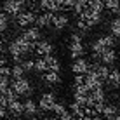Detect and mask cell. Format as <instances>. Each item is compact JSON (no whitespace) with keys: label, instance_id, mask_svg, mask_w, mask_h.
Masks as SVG:
<instances>
[{"label":"cell","instance_id":"obj_1","mask_svg":"<svg viewBox=\"0 0 120 120\" xmlns=\"http://www.w3.org/2000/svg\"><path fill=\"white\" fill-rule=\"evenodd\" d=\"M7 51H9L11 57L16 61V63H21V61L30 54V52L35 51V44L24 40L23 37H16V38H12L11 42H9Z\"/></svg>","mask_w":120,"mask_h":120},{"label":"cell","instance_id":"obj_2","mask_svg":"<svg viewBox=\"0 0 120 120\" xmlns=\"http://www.w3.org/2000/svg\"><path fill=\"white\" fill-rule=\"evenodd\" d=\"M115 44H117V38L113 35H101L98 37L96 40L90 42V52H92V59H99L101 52H105L106 49H115Z\"/></svg>","mask_w":120,"mask_h":120},{"label":"cell","instance_id":"obj_3","mask_svg":"<svg viewBox=\"0 0 120 120\" xmlns=\"http://www.w3.org/2000/svg\"><path fill=\"white\" fill-rule=\"evenodd\" d=\"M11 89L16 92V96H23V98H30L33 94V90H35V87H33L31 80H28L26 77L23 78H12L11 82Z\"/></svg>","mask_w":120,"mask_h":120},{"label":"cell","instance_id":"obj_4","mask_svg":"<svg viewBox=\"0 0 120 120\" xmlns=\"http://www.w3.org/2000/svg\"><path fill=\"white\" fill-rule=\"evenodd\" d=\"M70 57L71 59H78V57H84L85 54V45H84V38H82V33H71L70 37Z\"/></svg>","mask_w":120,"mask_h":120},{"label":"cell","instance_id":"obj_5","mask_svg":"<svg viewBox=\"0 0 120 120\" xmlns=\"http://www.w3.org/2000/svg\"><path fill=\"white\" fill-rule=\"evenodd\" d=\"M28 4V0H4L2 9L7 16H18L19 12L24 11V5Z\"/></svg>","mask_w":120,"mask_h":120},{"label":"cell","instance_id":"obj_6","mask_svg":"<svg viewBox=\"0 0 120 120\" xmlns=\"http://www.w3.org/2000/svg\"><path fill=\"white\" fill-rule=\"evenodd\" d=\"M77 18H78V19H82V21L87 24L89 28H94V26H98V24L103 21V12H96V11L85 9L80 16H77Z\"/></svg>","mask_w":120,"mask_h":120},{"label":"cell","instance_id":"obj_7","mask_svg":"<svg viewBox=\"0 0 120 120\" xmlns=\"http://www.w3.org/2000/svg\"><path fill=\"white\" fill-rule=\"evenodd\" d=\"M56 103H57V98H56L54 92H44L42 96H40V99H38V108H40V111L47 113V111L54 110Z\"/></svg>","mask_w":120,"mask_h":120},{"label":"cell","instance_id":"obj_8","mask_svg":"<svg viewBox=\"0 0 120 120\" xmlns=\"http://www.w3.org/2000/svg\"><path fill=\"white\" fill-rule=\"evenodd\" d=\"M35 21H37V14H35V11H31V9L23 11V12H19V14L16 16V24H18L19 28H28Z\"/></svg>","mask_w":120,"mask_h":120},{"label":"cell","instance_id":"obj_9","mask_svg":"<svg viewBox=\"0 0 120 120\" xmlns=\"http://www.w3.org/2000/svg\"><path fill=\"white\" fill-rule=\"evenodd\" d=\"M38 7L44 9L45 12H54V14L66 9L63 0H38Z\"/></svg>","mask_w":120,"mask_h":120},{"label":"cell","instance_id":"obj_10","mask_svg":"<svg viewBox=\"0 0 120 120\" xmlns=\"http://www.w3.org/2000/svg\"><path fill=\"white\" fill-rule=\"evenodd\" d=\"M23 108H24L23 115H24V117H28V118H37L40 113H42L40 108H38V103L33 101L31 98H26V101L23 103Z\"/></svg>","mask_w":120,"mask_h":120},{"label":"cell","instance_id":"obj_11","mask_svg":"<svg viewBox=\"0 0 120 120\" xmlns=\"http://www.w3.org/2000/svg\"><path fill=\"white\" fill-rule=\"evenodd\" d=\"M90 70V63L85 57H78V59H73L71 63V71L75 75H87V71Z\"/></svg>","mask_w":120,"mask_h":120},{"label":"cell","instance_id":"obj_12","mask_svg":"<svg viewBox=\"0 0 120 120\" xmlns=\"http://www.w3.org/2000/svg\"><path fill=\"white\" fill-rule=\"evenodd\" d=\"M105 85L111 90L120 89V70L118 68H110V73L105 80Z\"/></svg>","mask_w":120,"mask_h":120},{"label":"cell","instance_id":"obj_13","mask_svg":"<svg viewBox=\"0 0 120 120\" xmlns=\"http://www.w3.org/2000/svg\"><path fill=\"white\" fill-rule=\"evenodd\" d=\"M118 59V54L115 49H106L105 52H101V56H99V59L96 61V63H101L105 66H113L115 63H117Z\"/></svg>","mask_w":120,"mask_h":120},{"label":"cell","instance_id":"obj_14","mask_svg":"<svg viewBox=\"0 0 120 120\" xmlns=\"http://www.w3.org/2000/svg\"><path fill=\"white\" fill-rule=\"evenodd\" d=\"M35 52L40 57L51 56L52 52H54V45H52V42H49V40H38V42L35 44Z\"/></svg>","mask_w":120,"mask_h":120},{"label":"cell","instance_id":"obj_15","mask_svg":"<svg viewBox=\"0 0 120 120\" xmlns=\"http://www.w3.org/2000/svg\"><path fill=\"white\" fill-rule=\"evenodd\" d=\"M21 37L24 40H28V42H31V44H37L38 40H42V31L37 26H28V28H24Z\"/></svg>","mask_w":120,"mask_h":120},{"label":"cell","instance_id":"obj_16","mask_svg":"<svg viewBox=\"0 0 120 120\" xmlns=\"http://www.w3.org/2000/svg\"><path fill=\"white\" fill-rule=\"evenodd\" d=\"M23 111H24V108H23V101H19L18 98L7 103V113H9L11 117L18 118V117H21V115H23Z\"/></svg>","mask_w":120,"mask_h":120},{"label":"cell","instance_id":"obj_17","mask_svg":"<svg viewBox=\"0 0 120 120\" xmlns=\"http://www.w3.org/2000/svg\"><path fill=\"white\" fill-rule=\"evenodd\" d=\"M85 85H87V89L89 90H92V89H99V87H105V82L99 78L94 71H87V75H85Z\"/></svg>","mask_w":120,"mask_h":120},{"label":"cell","instance_id":"obj_18","mask_svg":"<svg viewBox=\"0 0 120 120\" xmlns=\"http://www.w3.org/2000/svg\"><path fill=\"white\" fill-rule=\"evenodd\" d=\"M118 113H120V110H118V106L115 105V103H105V106H103V110H101V117L106 118V120L115 118Z\"/></svg>","mask_w":120,"mask_h":120},{"label":"cell","instance_id":"obj_19","mask_svg":"<svg viewBox=\"0 0 120 120\" xmlns=\"http://www.w3.org/2000/svg\"><path fill=\"white\" fill-rule=\"evenodd\" d=\"M52 19H54V12H42L40 16H37V28H51Z\"/></svg>","mask_w":120,"mask_h":120},{"label":"cell","instance_id":"obj_20","mask_svg":"<svg viewBox=\"0 0 120 120\" xmlns=\"http://www.w3.org/2000/svg\"><path fill=\"white\" fill-rule=\"evenodd\" d=\"M70 19L66 14H54V19H52V28H54L56 31H61L64 30L66 26H68Z\"/></svg>","mask_w":120,"mask_h":120},{"label":"cell","instance_id":"obj_21","mask_svg":"<svg viewBox=\"0 0 120 120\" xmlns=\"http://www.w3.org/2000/svg\"><path fill=\"white\" fill-rule=\"evenodd\" d=\"M42 80L47 85H57V84H61V75H59V71H45L42 75Z\"/></svg>","mask_w":120,"mask_h":120},{"label":"cell","instance_id":"obj_22","mask_svg":"<svg viewBox=\"0 0 120 120\" xmlns=\"http://www.w3.org/2000/svg\"><path fill=\"white\" fill-rule=\"evenodd\" d=\"M45 63H47V68L49 71H59L61 70V61L57 59L56 56H45Z\"/></svg>","mask_w":120,"mask_h":120},{"label":"cell","instance_id":"obj_23","mask_svg":"<svg viewBox=\"0 0 120 120\" xmlns=\"http://www.w3.org/2000/svg\"><path fill=\"white\" fill-rule=\"evenodd\" d=\"M11 77L12 78H23V77H26V71H24V68L21 66V63H16L14 66H11Z\"/></svg>","mask_w":120,"mask_h":120},{"label":"cell","instance_id":"obj_24","mask_svg":"<svg viewBox=\"0 0 120 120\" xmlns=\"http://www.w3.org/2000/svg\"><path fill=\"white\" fill-rule=\"evenodd\" d=\"M110 35H113L115 38H120V19L118 18L110 21Z\"/></svg>","mask_w":120,"mask_h":120},{"label":"cell","instance_id":"obj_25","mask_svg":"<svg viewBox=\"0 0 120 120\" xmlns=\"http://www.w3.org/2000/svg\"><path fill=\"white\" fill-rule=\"evenodd\" d=\"M105 9H108L110 14H117L120 11V0H105Z\"/></svg>","mask_w":120,"mask_h":120},{"label":"cell","instance_id":"obj_26","mask_svg":"<svg viewBox=\"0 0 120 120\" xmlns=\"http://www.w3.org/2000/svg\"><path fill=\"white\" fill-rule=\"evenodd\" d=\"M87 9L96 11V12H103L105 11V0H89Z\"/></svg>","mask_w":120,"mask_h":120},{"label":"cell","instance_id":"obj_27","mask_svg":"<svg viewBox=\"0 0 120 120\" xmlns=\"http://www.w3.org/2000/svg\"><path fill=\"white\" fill-rule=\"evenodd\" d=\"M84 110H85V106H80V105L75 103V101L70 105V111H71V115H73V117H77V118L84 117Z\"/></svg>","mask_w":120,"mask_h":120},{"label":"cell","instance_id":"obj_28","mask_svg":"<svg viewBox=\"0 0 120 120\" xmlns=\"http://www.w3.org/2000/svg\"><path fill=\"white\" fill-rule=\"evenodd\" d=\"M35 71H37V73H45V71H49L47 63H45V57H38V59H35Z\"/></svg>","mask_w":120,"mask_h":120},{"label":"cell","instance_id":"obj_29","mask_svg":"<svg viewBox=\"0 0 120 120\" xmlns=\"http://www.w3.org/2000/svg\"><path fill=\"white\" fill-rule=\"evenodd\" d=\"M87 4H89V0H78V2L75 4V5L71 7V9H73V12H75L77 16H80L82 12H84L85 9H87Z\"/></svg>","mask_w":120,"mask_h":120},{"label":"cell","instance_id":"obj_30","mask_svg":"<svg viewBox=\"0 0 120 120\" xmlns=\"http://www.w3.org/2000/svg\"><path fill=\"white\" fill-rule=\"evenodd\" d=\"M7 28H9V16L5 12H0V33L7 31Z\"/></svg>","mask_w":120,"mask_h":120},{"label":"cell","instance_id":"obj_31","mask_svg":"<svg viewBox=\"0 0 120 120\" xmlns=\"http://www.w3.org/2000/svg\"><path fill=\"white\" fill-rule=\"evenodd\" d=\"M64 111H68V108H66V105H64V103H59V101H57V103H56V106H54V110H52V113H54L56 117L59 118L61 115L64 113Z\"/></svg>","mask_w":120,"mask_h":120},{"label":"cell","instance_id":"obj_32","mask_svg":"<svg viewBox=\"0 0 120 120\" xmlns=\"http://www.w3.org/2000/svg\"><path fill=\"white\" fill-rule=\"evenodd\" d=\"M21 66L24 68V71H26V73L35 71V61H33V59H23L21 61Z\"/></svg>","mask_w":120,"mask_h":120},{"label":"cell","instance_id":"obj_33","mask_svg":"<svg viewBox=\"0 0 120 120\" xmlns=\"http://www.w3.org/2000/svg\"><path fill=\"white\" fill-rule=\"evenodd\" d=\"M77 30H78V33H85L89 30V26L82 21V19H77Z\"/></svg>","mask_w":120,"mask_h":120},{"label":"cell","instance_id":"obj_34","mask_svg":"<svg viewBox=\"0 0 120 120\" xmlns=\"http://www.w3.org/2000/svg\"><path fill=\"white\" fill-rule=\"evenodd\" d=\"M0 75H2V77H11V68H9V66H2V68H0Z\"/></svg>","mask_w":120,"mask_h":120},{"label":"cell","instance_id":"obj_35","mask_svg":"<svg viewBox=\"0 0 120 120\" xmlns=\"http://www.w3.org/2000/svg\"><path fill=\"white\" fill-rule=\"evenodd\" d=\"M71 118H73V115H71V111L68 110V111H64V113L61 115V117L57 118V120H71Z\"/></svg>","mask_w":120,"mask_h":120},{"label":"cell","instance_id":"obj_36","mask_svg":"<svg viewBox=\"0 0 120 120\" xmlns=\"http://www.w3.org/2000/svg\"><path fill=\"white\" fill-rule=\"evenodd\" d=\"M78 2V0H63V4H64V7H68V9H71L73 5Z\"/></svg>","mask_w":120,"mask_h":120},{"label":"cell","instance_id":"obj_37","mask_svg":"<svg viewBox=\"0 0 120 120\" xmlns=\"http://www.w3.org/2000/svg\"><path fill=\"white\" fill-rule=\"evenodd\" d=\"M2 108H7V99H5L4 94H0V110Z\"/></svg>","mask_w":120,"mask_h":120},{"label":"cell","instance_id":"obj_38","mask_svg":"<svg viewBox=\"0 0 120 120\" xmlns=\"http://www.w3.org/2000/svg\"><path fill=\"white\" fill-rule=\"evenodd\" d=\"M2 51H4V38L0 37V52H2Z\"/></svg>","mask_w":120,"mask_h":120},{"label":"cell","instance_id":"obj_39","mask_svg":"<svg viewBox=\"0 0 120 120\" xmlns=\"http://www.w3.org/2000/svg\"><path fill=\"white\" fill-rule=\"evenodd\" d=\"M71 120H80V118H77V117H73V118H71Z\"/></svg>","mask_w":120,"mask_h":120},{"label":"cell","instance_id":"obj_40","mask_svg":"<svg viewBox=\"0 0 120 120\" xmlns=\"http://www.w3.org/2000/svg\"><path fill=\"white\" fill-rule=\"evenodd\" d=\"M117 14H118V19H120V11H118V12H117Z\"/></svg>","mask_w":120,"mask_h":120},{"label":"cell","instance_id":"obj_41","mask_svg":"<svg viewBox=\"0 0 120 120\" xmlns=\"http://www.w3.org/2000/svg\"><path fill=\"white\" fill-rule=\"evenodd\" d=\"M0 120H4V117H0Z\"/></svg>","mask_w":120,"mask_h":120}]
</instances>
